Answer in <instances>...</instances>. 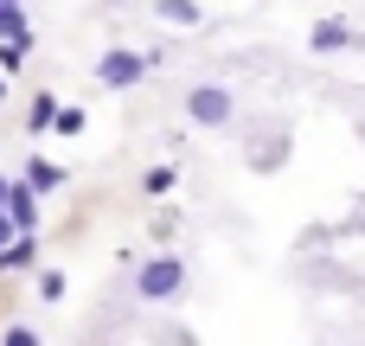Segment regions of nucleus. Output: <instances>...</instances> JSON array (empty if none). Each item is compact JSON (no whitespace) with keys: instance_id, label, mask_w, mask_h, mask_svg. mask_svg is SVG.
<instances>
[{"instance_id":"12","label":"nucleus","mask_w":365,"mask_h":346,"mask_svg":"<svg viewBox=\"0 0 365 346\" xmlns=\"http://www.w3.org/2000/svg\"><path fill=\"white\" fill-rule=\"evenodd\" d=\"M282 161H289V141H282V135H276V141H263V154H250V167H257V173H276Z\"/></svg>"},{"instance_id":"3","label":"nucleus","mask_w":365,"mask_h":346,"mask_svg":"<svg viewBox=\"0 0 365 346\" xmlns=\"http://www.w3.org/2000/svg\"><path fill=\"white\" fill-rule=\"evenodd\" d=\"M148 77V64H141V51H128V45H109L103 58H96V83L103 90H135Z\"/></svg>"},{"instance_id":"2","label":"nucleus","mask_w":365,"mask_h":346,"mask_svg":"<svg viewBox=\"0 0 365 346\" xmlns=\"http://www.w3.org/2000/svg\"><path fill=\"white\" fill-rule=\"evenodd\" d=\"M186 122H199V128H231V122H237V96H231L225 83H192V90H186Z\"/></svg>"},{"instance_id":"6","label":"nucleus","mask_w":365,"mask_h":346,"mask_svg":"<svg viewBox=\"0 0 365 346\" xmlns=\"http://www.w3.org/2000/svg\"><path fill=\"white\" fill-rule=\"evenodd\" d=\"M38 263V231H13L0 244V270H32Z\"/></svg>"},{"instance_id":"15","label":"nucleus","mask_w":365,"mask_h":346,"mask_svg":"<svg viewBox=\"0 0 365 346\" xmlns=\"http://www.w3.org/2000/svg\"><path fill=\"white\" fill-rule=\"evenodd\" d=\"M19 64H26V51L13 39H0V77H19Z\"/></svg>"},{"instance_id":"10","label":"nucleus","mask_w":365,"mask_h":346,"mask_svg":"<svg viewBox=\"0 0 365 346\" xmlns=\"http://www.w3.org/2000/svg\"><path fill=\"white\" fill-rule=\"evenodd\" d=\"M51 116H58V96H51V90H38V96L26 103V128H32V135H45V128H51Z\"/></svg>"},{"instance_id":"9","label":"nucleus","mask_w":365,"mask_h":346,"mask_svg":"<svg viewBox=\"0 0 365 346\" xmlns=\"http://www.w3.org/2000/svg\"><path fill=\"white\" fill-rule=\"evenodd\" d=\"M154 13H160L167 26H199V19H205L199 0H154Z\"/></svg>"},{"instance_id":"20","label":"nucleus","mask_w":365,"mask_h":346,"mask_svg":"<svg viewBox=\"0 0 365 346\" xmlns=\"http://www.w3.org/2000/svg\"><path fill=\"white\" fill-rule=\"evenodd\" d=\"M0 6H6V0H0Z\"/></svg>"},{"instance_id":"16","label":"nucleus","mask_w":365,"mask_h":346,"mask_svg":"<svg viewBox=\"0 0 365 346\" xmlns=\"http://www.w3.org/2000/svg\"><path fill=\"white\" fill-rule=\"evenodd\" d=\"M0 346H38V334H32L26 321H19V327H6V334H0Z\"/></svg>"},{"instance_id":"19","label":"nucleus","mask_w":365,"mask_h":346,"mask_svg":"<svg viewBox=\"0 0 365 346\" xmlns=\"http://www.w3.org/2000/svg\"><path fill=\"white\" fill-rule=\"evenodd\" d=\"M6 96H13V90H6V77H0V103H6Z\"/></svg>"},{"instance_id":"13","label":"nucleus","mask_w":365,"mask_h":346,"mask_svg":"<svg viewBox=\"0 0 365 346\" xmlns=\"http://www.w3.org/2000/svg\"><path fill=\"white\" fill-rule=\"evenodd\" d=\"M38 302H64V270H38Z\"/></svg>"},{"instance_id":"11","label":"nucleus","mask_w":365,"mask_h":346,"mask_svg":"<svg viewBox=\"0 0 365 346\" xmlns=\"http://www.w3.org/2000/svg\"><path fill=\"white\" fill-rule=\"evenodd\" d=\"M173 186H180V167H173V161H160V167L141 173V193H148V199H160V193H173Z\"/></svg>"},{"instance_id":"5","label":"nucleus","mask_w":365,"mask_h":346,"mask_svg":"<svg viewBox=\"0 0 365 346\" xmlns=\"http://www.w3.org/2000/svg\"><path fill=\"white\" fill-rule=\"evenodd\" d=\"M0 212L13 218V231H32V225H38V193H32L26 180H13V186H6V205H0Z\"/></svg>"},{"instance_id":"1","label":"nucleus","mask_w":365,"mask_h":346,"mask_svg":"<svg viewBox=\"0 0 365 346\" xmlns=\"http://www.w3.org/2000/svg\"><path fill=\"white\" fill-rule=\"evenodd\" d=\"M180 289H186V263H180L173 250H154V257L135 270V295H141V302H173Z\"/></svg>"},{"instance_id":"7","label":"nucleus","mask_w":365,"mask_h":346,"mask_svg":"<svg viewBox=\"0 0 365 346\" xmlns=\"http://www.w3.org/2000/svg\"><path fill=\"white\" fill-rule=\"evenodd\" d=\"M64 180H71V173H64V167H58V161H38V154H32V161H26V186H32V193H38V199H45V193H58V186H64Z\"/></svg>"},{"instance_id":"8","label":"nucleus","mask_w":365,"mask_h":346,"mask_svg":"<svg viewBox=\"0 0 365 346\" xmlns=\"http://www.w3.org/2000/svg\"><path fill=\"white\" fill-rule=\"evenodd\" d=\"M0 39H13L19 51H32V26H26V6H19V0L0 6Z\"/></svg>"},{"instance_id":"4","label":"nucleus","mask_w":365,"mask_h":346,"mask_svg":"<svg viewBox=\"0 0 365 346\" xmlns=\"http://www.w3.org/2000/svg\"><path fill=\"white\" fill-rule=\"evenodd\" d=\"M308 45H314V51H353V45H359V32H353L346 19H334V13H327V19H314V26H308Z\"/></svg>"},{"instance_id":"17","label":"nucleus","mask_w":365,"mask_h":346,"mask_svg":"<svg viewBox=\"0 0 365 346\" xmlns=\"http://www.w3.org/2000/svg\"><path fill=\"white\" fill-rule=\"evenodd\" d=\"M6 238H13V218H6V212H0V244H6Z\"/></svg>"},{"instance_id":"18","label":"nucleus","mask_w":365,"mask_h":346,"mask_svg":"<svg viewBox=\"0 0 365 346\" xmlns=\"http://www.w3.org/2000/svg\"><path fill=\"white\" fill-rule=\"evenodd\" d=\"M6 186H13V180H6V173H0V205H6Z\"/></svg>"},{"instance_id":"14","label":"nucleus","mask_w":365,"mask_h":346,"mask_svg":"<svg viewBox=\"0 0 365 346\" xmlns=\"http://www.w3.org/2000/svg\"><path fill=\"white\" fill-rule=\"evenodd\" d=\"M51 135H83V109H58L51 116Z\"/></svg>"}]
</instances>
